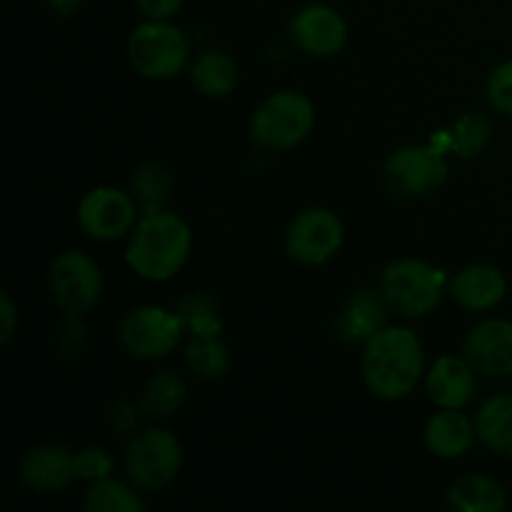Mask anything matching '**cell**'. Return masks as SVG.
Returning a JSON list of instances; mask_svg holds the SVG:
<instances>
[{
    "label": "cell",
    "instance_id": "28",
    "mask_svg": "<svg viewBox=\"0 0 512 512\" xmlns=\"http://www.w3.org/2000/svg\"><path fill=\"white\" fill-rule=\"evenodd\" d=\"M75 468H78L80 480L98 483L113 473V458L103 448H83L75 453Z\"/></svg>",
    "mask_w": 512,
    "mask_h": 512
},
{
    "label": "cell",
    "instance_id": "21",
    "mask_svg": "<svg viewBox=\"0 0 512 512\" xmlns=\"http://www.w3.org/2000/svg\"><path fill=\"white\" fill-rule=\"evenodd\" d=\"M490 138H493V125H490V120L483 113H465L448 130L435 135L430 145H435L440 153L453 150L460 158H475V155L488 148Z\"/></svg>",
    "mask_w": 512,
    "mask_h": 512
},
{
    "label": "cell",
    "instance_id": "13",
    "mask_svg": "<svg viewBox=\"0 0 512 512\" xmlns=\"http://www.w3.org/2000/svg\"><path fill=\"white\" fill-rule=\"evenodd\" d=\"M293 40L315 58H330V55L340 53L348 40V25H345L343 15L333 10L330 5L313 3L305 5L290 25Z\"/></svg>",
    "mask_w": 512,
    "mask_h": 512
},
{
    "label": "cell",
    "instance_id": "7",
    "mask_svg": "<svg viewBox=\"0 0 512 512\" xmlns=\"http://www.w3.org/2000/svg\"><path fill=\"white\" fill-rule=\"evenodd\" d=\"M183 320L178 313L143 305L130 310L120 323V343L138 360H163L173 353L183 338Z\"/></svg>",
    "mask_w": 512,
    "mask_h": 512
},
{
    "label": "cell",
    "instance_id": "24",
    "mask_svg": "<svg viewBox=\"0 0 512 512\" xmlns=\"http://www.w3.org/2000/svg\"><path fill=\"white\" fill-rule=\"evenodd\" d=\"M185 358L190 370L203 380L223 378L230 368V350L220 335H193Z\"/></svg>",
    "mask_w": 512,
    "mask_h": 512
},
{
    "label": "cell",
    "instance_id": "3",
    "mask_svg": "<svg viewBox=\"0 0 512 512\" xmlns=\"http://www.w3.org/2000/svg\"><path fill=\"white\" fill-rule=\"evenodd\" d=\"M315 123V108L298 90H280L265 98L250 118V135L265 150L295 148L310 135Z\"/></svg>",
    "mask_w": 512,
    "mask_h": 512
},
{
    "label": "cell",
    "instance_id": "10",
    "mask_svg": "<svg viewBox=\"0 0 512 512\" xmlns=\"http://www.w3.org/2000/svg\"><path fill=\"white\" fill-rule=\"evenodd\" d=\"M50 295L55 303L70 313H85L93 308L103 290V275L90 255L68 250L58 255L48 273Z\"/></svg>",
    "mask_w": 512,
    "mask_h": 512
},
{
    "label": "cell",
    "instance_id": "31",
    "mask_svg": "<svg viewBox=\"0 0 512 512\" xmlns=\"http://www.w3.org/2000/svg\"><path fill=\"white\" fill-rule=\"evenodd\" d=\"M183 0H138V8L150 20H168L180 10Z\"/></svg>",
    "mask_w": 512,
    "mask_h": 512
},
{
    "label": "cell",
    "instance_id": "15",
    "mask_svg": "<svg viewBox=\"0 0 512 512\" xmlns=\"http://www.w3.org/2000/svg\"><path fill=\"white\" fill-rule=\"evenodd\" d=\"M478 370L468 363L465 358H455V355H445V358L435 360L430 368L428 380H425V390H428L430 400L438 408H465L473 400L475 390H478Z\"/></svg>",
    "mask_w": 512,
    "mask_h": 512
},
{
    "label": "cell",
    "instance_id": "25",
    "mask_svg": "<svg viewBox=\"0 0 512 512\" xmlns=\"http://www.w3.org/2000/svg\"><path fill=\"white\" fill-rule=\"evenodd\" d=\"M83 508L88 512H143L145 503L133 488L120 480L103 478L90 485L83 498Z\"/></svg>",
    "mask_w": 512,
    "mask_h": 512
},
{
    "label": "cell",
    "instance_id": "32",
    "mask_svg": "<svg viewBox=\"0 0 512 512\" xmlns=\"http://www.w3.org/2000/svg\"><path fill=\"white\" fill-rule=\"evenodd\" d=\"M48 5L58 15H73L80 8V0H48Z\"/></svg>",
    "mask_w": 512,
    "mask_h": 512
},
{
    "label": "cell",
    "instance_id": "26",
    "mask_svg": "<svg viewBox=\"0 0 512 512\" xmlns=\"http://www.w3.org/2000/svg\"><path fill=\"white\" fill-rule=\"evenodd\" d=\"M183 400L185 383L173 370H165V373L150 378L143 400H140V408L148 415H153V418H168V415H173L183 405Z\"/></svg>",
    "mask_w": 512,
    "mask_h": 512
},
{
    "label": "cell",
    "instance_id": "2",
    "mask_svg": "<svg viewBox=\"0 0 512 512\" xmlns=\"http://www.w3.org/2000/svg\"><path fill=\"white\" fill-rule=\"evenodd\" d=\"M193 233L180 215L158 210L145 213L130 233L125 260L145 280H170L188 260Z\"/></svg>",
    "mask_w": 512,
    "mask_h": 512
},
{
    "label": "cell",
    "instance_id": "20",
    "mask_svg": "<svg viewBox=\"0 0 512 512\" xmlns=\"http://www.w3.org/2000/svg\"><path fill=\"white\" fill-rule=\"evenodd\" d=\"M448 505L460 512H503L508 508V493L488 475H465L450 485Z\"/></svg>",
    "mask_w": 512,
    "mask_h": 512
},
{
    "label": "cell",
    "instance_id": "4",
    "mask_svg": "<svg viewBox=\"0 0 512 512\" xmlns=\"http://www.w3.org/2000/svg\"><path fill=\"white\" fill-rule=\"evenodd\" d=\"M380 293L395 313L405 318H423L443 300L445 270L415 258L395 260L380 275Z\"/></svg>",
    "mask_w": 512,
    "mask_h": 512
},
{
    "label": "cell",
    "instance_id": "11",
    "mask_svg": "<svg viewBox=\"0 0 512 512\" xmlns=\"http://www.w3.org/2000/svg\"><path fill=\"white\" fill-rule=\"evenodd\" d=\"M138 200L120 188H93L78 205V223L90 238L118 240L135 228Z\"/></svg>",
    "mask_w": 512,
    "mask_h": 512
},
{
    "label": "cell",
    "instance_id": "17",
    "mask_svg": "<svg viewBox=\"0 0 512 512\" xmlns=\"http://www.w3.org/2000/svg\"><path fill=\"white\" fill-rule=\"evenodd\" d=\"M508 293V280L495 265H470L450 280V295L468 310H490Z\"/></svg>",
    "mask_w": 512,
    "mask_h": 512
},
{
    "label": "cell",
    "instance_id": "16",
    "mask_svg": "<svg viewBox=\"0 0 512 512\" xmlns=\"http://www.w3.org/2000/svg\"><path fill=\"white\" fill-rule=\"evenodd\" d=\"M388 300L375 290L350 295L338 313V335L345 343H368L388 320Z\"/></svg>",
    "mask_w": 512,
    "mask_h": 512
},
{
    "label": "cell",
    "instance_id": "5",
    "mask_svg": "<svg viewBox=\"0 0 512 512\" xmlns=\"http://www.w3.org/2000/svg\"><path fill=\"white\" fill-rule=\"evenodd\" d=\"M128 58L143 78L170 80L188 63L190 43L175 25L148 20L130 33Z\"/></svg>",
    "mask_w": 512,
    "mask_h": 512
},
{
    "label": "cell",
    "instance_id": "19",
    "mask_svg": "<svg viewBox=\"0 0 512 512\" xmlns=\"http://www.w3.org/2000/svg\"><path fill=\"white\" fill-rule=\"evenodd\" d=\"M475 435L495 455L512 458V393L485 400L475 415Z\"/></svg>",
    "mask_w": 512,
    "mask_h": 512
},
{
    "label": "cell",
    "instance_id": "30",
    "mask_svg": "<svg viewBox=\"0 0 512 512\" xmlns=\"http://www.w3.org/2000/svg\"><path fill=\"white\" fill-rule=\"evenodd\" d=\"M18 330V310L8 290L0 293V343H10V338Z\"/></svg>",
    "mask_w": 512,
    "mask_h": 512
},
{
    "label": "cell",
    "instance_id": "6",
    "mask_svg": "<svg viewBox=\"0 0 512 512\" xmlns=\"http://www.w3.org/2000/svg\"><path fill=\"white\" fill-rule=\"evenodd\" d=\"M183 448L170 430L148 428L135 435L125 453V470L138 490H163L178 478Z\"/></svg>",
    "mask_w": 512,
    "mask_h": 512
},
{
    "label": "cell",
    "instance_id": "8",
    "mask_svg": "<svg viewBox=\"0 0 512 512\" xmlns=\"http://www.w3.org/2000/svg\"><path fill=\"white\" fill-rule=\"evenodd\" d=\"M385 183L403 198H428L448 180V160L435 145H405L385 160Z\"/></svg>",
    "mask_w": 512,
    "mask_h": 512
},
{
    "label": "cell",
    "instance_id": "23",
    "mask_svg": "<svg viewBox=\"0 0 512 512\" xmlns=\"http://www.w3.org/2000/svg\"><path fill=\"white\" fill-rule=\"evenodd\" d=\"M130 188H133L135 200L143 205L145 213H158V210L165 208L170 195H173V175L168 173L165 165L150 160V163L135 168Z\"/></svg>",
    "mask_w": 512,
    "mask_h": 512
},
{
    "label": "cell",
    "instance_id": "14",
    "mask_svg": "<svg viewBox=\"0 0 512 512\" xmlns=\"http://www.w3.org/2000/svg\"><path fill=\"white\" fill-rule=\"evenodd\" d=\"M20 480L38 493H58L78 480L75 453L65 445H35L23 455L18 468Z\"/></svg>",
    "mask_w": 512,
    "mask_h": 512
},
{
    "label": "cell",
    "instance_id": "18",
    "mask_svg": "<svg viewBox=\"0 0 512 512\" xmlns=\"http://www.w3.org/2000/svg\"><path fill=\"white\" fill-rule=\"evenodd\" d=\"M475 440V423L458 408H440L425 425V445L443 460L463 458Z\"/></svg>",
    "mask_w": 512,
    "mask_h": 512
},
{
    "label": "cell",
    "instance_id": "12",
    "mask_svg": "<svg viewBox=\"0 0 512 512\" xmlns=\"http://www.w3.org/2000/svg\"><path fill=\"white\" fill-rule=\"evenodd\" d=\"M465 360L490 378L512 375V320H483L465 338Z\"/></svg>",
    "mask_w": 512,
    "mask_h": 512
},
{
    "label": "cell",
    "instance_id": "29",
    "mask_svg": "<svg viewBox=\"0 0 512 512\" xmlns=\"http://www.w3.org/2000/svg\"><path fill=\"white\" fill-rule=\"evenodd\" d=\"M488 100L503 115H512V60L498 65L488 78Z\"/></svg>",
    "mask_w": 512,
    "mask_h": 512
},
{
    "label": "cell",
    "instance_id": "22",
    "mask_svg": "<svg viewBox=\"0 0 512 512\" xmlns=\"http://www.w3.org/2000/svg\"><path fill=\"white\" fill-rule=\"evenodd\" d=\"M190 78L203 95L225 98L238 85V68H235V60L230 55L220 53V50H208L195 60Z\"/></svg>",
    "mask_w": 512,
    "mask_h": 512
},
{
    "label": "cell",
    "instance_id": "1",
    "mask_svg": "<svg viewBox=\"0 0 512 512\" xmlns=\"http://www.w3.org/2000/svg\"><path fill=\"white\" fill-rule=\"evenodd\" d=\"M423 345L410 328L385 325L365 343L363 378L383 400L408 398L423 375Z\"/></svg>",
    "mask_w": 512,
    "mask_h": 512
},
{
    "label": "cell",
    "instance_id": "9",
    "mask_svg": "<svg viewBox=\"0 0 512 512\" xmlns=\"http://www.w3.org/2000/svg\"><path fill=\"white\" fill-rule=\"evenodd\" d=\"M343 238V220L333 210L310 208L295 215L285 230V250L295 263L323 265L338 253Z\"/></svg>",
    "mask_w": 512,
    "mask_h": 512
},
{
    "label": "cell",
    "instance_id": "27",
    "mask_svg": "<svg viewBox=\"0 0 512 512\" xmlns=\"http://www.w3.org/2000/svg\"><path fill=\"white\" fill-rule=\"evenodd\" d=\"M178 315L185 328L193 335H220L223 320H220L215 300L205 293H190L178 303Z\"/></svg>",
    "mask_w": 512,
    "mask_h": 512
}]
</instances>
